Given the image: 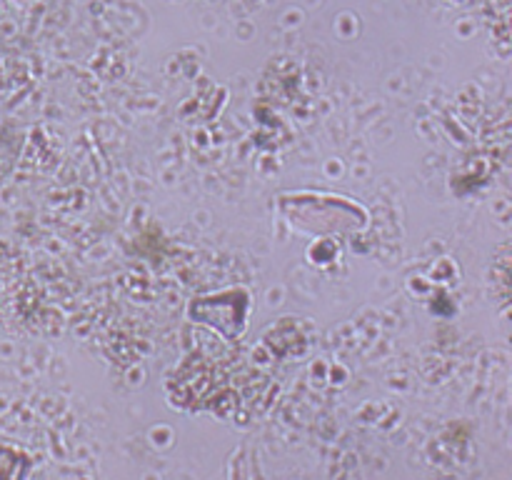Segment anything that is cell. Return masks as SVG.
I'll return each instance as SVG.
<instances>
[]
</instances>
